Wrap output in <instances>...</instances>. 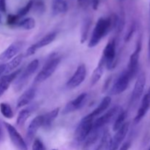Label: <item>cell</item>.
<instances>
[{"label":"cell","instance_id":"6da1fadb","mask_svg":"<svg viewBox=\"0 0 150 150\" xmlns=\"http://www.w3.org/2000/svg\"><path fill=\"white\" fill-rule=\"evenodd\" d=\"M111 31H112L111 22L110 18H100L97 21L92 32L89 42L88 43L89 48H94L101 41V40L106 36Z\"/></svg>","mask_w":150,"mask_h":150},{"label":"cell","instance_id":"7a4b0ae2","mask_svg":"<svg viewBox=\"0 0 150 150\" xmlns=\"http://www.w3.org/2000/svg\"><path fill=\"white\" fill-rule=\"evenodd\" d=\"M61 57H58L57 54H53L36 76L35 79V83H42L49 79L56 71L61 62Z\"/></svg>","mask_w":150,"mask_h":150},{"label":"cell","instance_id":"3957f363","mask_svg":"<svg viewBox=\"0 0 150 150\" xmlns=\"http://www.w3.org/2000/svg\"><path fill=\"white\" fill-rule=\"evenodd\" d=\"M38 67H39V60L34 59L29 63V64L23 69V70L21 71L18 76L15 79L16 81L14 83L15 91L19 92L26 86Z\"/></svg>","mask_w":150,"mask_h":150},{"label":"cell","instance_id":"277c9868","mask_svg":"<svg viewBox=\"0 0 150 150\" xmlns=\"http://www.w3.org/2000/svg\"><path fill=\"white\" fill-rule=\"evenodd\" d=\"M93 123L94 118L90 117L89 114L81 120L75 132V140L78 143H81L84 142L92 130Z\"/></svg>","mask_w":150,"mask_h":150},{"label":"cell","instance_id":"5b68a950","mask_svg":"<svg viewBox=\"0 0 150 150\" xmlns=\"http://www.w3.org/2000/svg\"><path fill=\"white\" fill-rule=\"evenodd\" d=\"M102 57L105 62L108 70H113L117 65V51L116 42L114 39L110 40L103 51Z\"/></svg>","mask_w":150,"mask_h":150},{"label":"cell","instance_id":"8992f818","mask_svg":"<svg viewBox=\"0 0 150 150\" xmlns=\"http://www.w3.org/2000/svg\"><path fill=\"white\" fill-rule=\"evenodd\" d=\"M122 110V108L118 105L111 108L105 114H103L101 117H98L95 121H94L93 127L98 129H105L107 125L115 120L117 116Z\"/></svg>","mask_w":150,"mask_h":150},{"label":"cell","instance_id":"52a82bcc","mask_svg":"<svg viewBox=\"0 0 150 150\" xmlns=\"http://www.w3.org/2000/svg\"><path fill=\"white\" fill-rule=\"evenodd\" d=\"M132 79H133L130 76L128 71L127 70H124L115 80L110 90V94L112 95H118L123 93L127 89Z\"/></svg>","mask_w":150,"mask_h":150},{"label":"cell","instance_id":"ba28073f","mask_svg":"<svg viewBox=\"0 0 150 150\" xmlns=\"http://www.w3.org/2000/svg\"><path fill=\"white\" fill-rule=\"evenodd\" d=\"M4 125L13 144L18 150H28L27 144L16 127L6 122H4Z\"/></svg>","mask_w":150,"mask_h":150},{"label":"cell","instance_id":"9c48e42d","mask_svg":"<svg viewBox=\"0 0 150 150\" xmlns=\"http://www.w3.org/2000/svg\"><path fill=\"white\" fill-rule=\"evenodd\" d=\"M142 40L139 39L138 40L137 43H136V48H135L133 54L130 55V59H129L128 65H127V68L126 70L128 71L129 74L131 76L132 79L135 77L138 72V69H139V58H140V54L142 51Z\"/></svg>","mask_w":150,"mask_h":150},{"label":"cell","instance_id":"30bf717a","mask_svg":"<svg viewBox=\"0 0 150 150\" xmlns=\"http://www.w3.org/2000/svg\"><path fill=\"white\" fill-rule=\"evenodd\" d=\"M145 85H146V74L144 72H142L138 76L134 88L132 92L131 98H130V104L132 105L137 103L140 98H142L144 90Z\"/></svg>","mask_w":150,"mask_h":150},{"label":"cell","instance_id":"8fae6325","mask_svg":"<svg viewBox=\"0 0 150 150\" xmlns=\"http://www.w3.org/2000/svg\"><path fill=\"white\" fill-rule=\"evenodd\" d=\"M57 35V32H50V33L45 35L41 39H40L38 42H35V44H33V45H32L27 48V50L26 51V54H25V57H30V56H32L33 54H35V52L38 49L43 48L45 46H47L48 45L51 44L56 39Z\"/></svg>","mask_w":150,"mask_h":150},{"label":"cell","instance_id":"7c38bea8","mask_svg":"<svg viewBox=\"0 0 150 150\" xmlns=\"http://www.w3.org/2000/svg\"><path fill=\"white\" fill-rule=\"evenodd\" d=\"M24 45V42L21 40H17L12 42L1 54H0V62H5L10 61L12 59L19 54L21 50Z\"/></svg>","mask_w":150,"mask_h":150},{"label":"cell","instance_id":"4fadbf2b","mask_svg":"<svg viewBox=\"0 0 150 150\" xmlns=\"http://www.w3.org/2000/svg\"><path fill=\"white\" fill-rule=\"evenodd\" d=\"M86 76V67L84 64H81L78 66L76 72L67 82V87L70 89H73L80 86Z\"/></svg>","mask_w":150,"mask_h":150},{"label":"cell","instance_id":"5bb4252c","mask_svg":"<svg viewBox=\"0 0 150 150\" xmlns=\"http://www.w3.org/2000/svg\"><path fill=\"white\" fill-rule=\"evenodd\" d=\"M87 93H86V92L81 93L77 98H76L73 100L70 101V102L66 104L64 108H63L62 114L63 115H67V114H71V113L74 112V111L79 110L86 103V100H87Z\"/></svg>","mask_w":150,"mask_h":150},{"label":"cell","instance_id":"9a60e30c","mask_svg":"<svg viewBox=\"0 0 150 150\" xmlns=\"http://www.w3.org/2000/svg\"><path fill=\"white\" fill-rule=\"evenodd\" d=\"M129 127H130V123L127 122H125V124L117 131H116L115 135L111 137L109 150L118 149L128 133Z\"/></svg>","mask_w":150,"mask_h":150},{"label":"cell","instance_id":"2e32d148","mask_svg":"<svg viewBox=\"0 0 150 150\" xmlns=\"http://www.w3.org/2000/svg\"><path fill=\"white\" fill-rule=\"evenodd\" d=\"M42 116L39 115L35 117L33 120L31 121L26 134V140L28 144L32 143L35 139L37 133L39 129L42 127Z\"/></svg>","mask_w":150,"mask_h":150},{"label":"cell","instance_id":"e0dca14e","mask_svg":"<svg viewBox=\"0 0 150 150\" xmlns=\"http://www.w3.org/2000/svg\"><path fill=\"white\" fill-rule=\"evenodd\" d=\"M150 108V86L149 89L147 90L146 93L145 94L144 96L142 98L141 105L139 107V110L137 111L136 117L134 118V122L138 124L140 122L141 120L145 117L147 112L149 111Z\"/></svg>","mask_w":150,"mask_h":150},{"label":"cell","instance_id":"ac0fdd59","mask_svg":"<svg viewBox=\"0 0 150 150\" xmlns=\"http://www.w3.org/2000/svg\"><path fill=\"white\" fill-rule=\"evenodd\" d=\"M21 70L18 69V70H16L15 71H13V73L4 75V76H3L1 78V79H0V98L9 89L10 84L14 81L16 77L21 73Z\"/></svg>","mask_w":150,"mask_h":150},{"label":"cell","instance_id":"d6986e66","mask_svg":"<svg viewBox=\"0 0 150 150\" xmlns=\"http://www.w3.org/2000/svg\"><path fill=\"white\" fill-rule=\"evenodd\" d=\"M37 93V89L35 87H31L25 91L18 98L17 102V108H20L29 105L32 100L35 98Z\"/></svg>","mask_w":150,"mask_h":150},{"label":"cell","instance_id":"ffe728a7","mask_svg":"<svg viewBox=\"0 0 150 150\" xmlns=\"http://www.w3.org/2000/svg\"><path fill=\"white\" fill-rule=\"evenodd\" d=\"M106 68L105 66V62L104 61L103 59L101 57L100 59L99 62H98V65L95 67L93 73H92V76H91V86H95L98 81L101 79L103 75L104 72H105V69Z\"/></svg>","mask_w":150,"mask_h":150},{"label":"cell","instance_id":"44dd1931","mask_svg":"<svg viewBox=\"0 0 150 150\" xmlns=\"http://www.w3.org/2000/svg\"><path fill=\"white\" fill-rule=\"evenodd\" d=\"M60 108H56L53 109L52 111H49V112L46 113L45 114L42 116V127H44V129L48 130L50 129L52 126L53 123L55 121L56 119L57 118L59 113Z\"/></svg>","mask_w":150,"mask_h":150},{"label":"cell","instance_id":"7402d4cb","mask_svg":"<svg viewBox=\"0 0 150 150\" xmlns=\"http://www.w3.org/2000/svg\"><path fill=\"white\" fill-rule=\"evenodd\" d=\"M111 98L110 96H105V98H103V100H101V102L100 103L99 105H98L95 109H94L90 114H89V115L90 117H92V118H95V117H98V116L102 114L104 111H106L108 108L109 105H111Z\"/></svg>","mask_w":150,"mask_h":150},{"label":"cell","instance_id":"603a6c76","mask_svg":"<svg viewBox=\"0 0 150 150\" xmlns=\"http://www.w3.org/2000/svg\"><path fill=\"white\" fill-rule=\"evenodd\" d=\"M68 10V5L66 0H54L52 2L53 16L64 14Z\"/></svg>","mask_w":150,"mask_h":150},{"label":"cell","instance_id":"cb8c5ba5","mask_svg":"<svg viewBox=\"0 0 150 150\" xmlns=\"http://www.w3.org/2000/svg\"><path fill=\"white\" fill-rule=\"evenodd\" d=\"M23 57H24V55L23 54H19L16 57H15L14 58L12 59L11 60H10L9 62H7L6 64L4 74H9L10 73H13L20 65L21 63L22 62V61L23 59Z\"/></svg>","mask_w":150,"mask_h":150},{"label":"cell","instance_id":"d4e9b609","mask_svg":"<svg viewBox=\"0 0 150 150\" xmlns=\"http://www.w3.org/2000/svg\"><path fill=\"white\" fill-rule=\"evenodd\" d=\"M35 109V107L33 108L32 106L24 108V109H22L21 111L19 112L18 115L17 120H16L17 126H18V127H22V126L24 125L26 120L29 119V117H30L31 114H32V112H33Z\"/></svg>","mask_w":150,"mask_h":150},{"label":"cell","instance_id":"484cf974","mask_svg":"<svg viewBox=\"0 0 150 150\" xmlns=\"http://www.w3.org/2000/svg\"><path fill=\"white\" fill-rule=\"evenodd\" d=\"M111 136L108 130L105 129L100 138V142L95 150H109Z\"/></svg>","mask_w":150,"mask_h":150},{"label":"cell","instance_id":"4316f807","mask_svg":"<svg viewBox=\"0 0 150 150\" xmlns=\"http://www.w3.org/2000/svg\"><path fill=\"white\" fill-rule=\"evenodd\" d=\"M91 25H92V20L90 18H86L84 19L82 23L81 29V43H84L86 41L89 35V29H90Z\"/></svg>","mask_w":150,"mask_h":150},{"label":"cell","instance_id":"83f0119b","mask_svg":"<svg viewBox=\"0 0 150 150\" xmlns=\"http://www.w3.org/2000/svg\"><path fill=\"white\" fill-rule=\"evenodd\" d=\"M126 117H127V112L122 109L114 120V123H113V130L114 131H117L125 124Z\"/></svg>","mask_w":150,"mask_h":150},{"label":"cell","instance_id":"f1b7e54d","mask_svg":"<svg viewBox=\"0 0 150 150\" xmlns=\"http://www.w3.org/2000/svg\"><path fill=\"white\" fill-rule=\"evenodd\" d=\"M35 20L33 18H26L21 20L17 24V27L23 29L24 30H32L35 27Z\"/></svg>","mask_w":150,"mask_h":150},{"label":"cell","instance_id":"f546056e","mask_svg":"<svg viewBox=\"0 0 150 150\" xmlns=\"http://www.w3.org/2000/svg\"><path fill=\"white\" fill-rule=\"evenodd\" d=\"M0 112L3 117L7 119H12L14 117V113L10 104L7 103H0Z\"/></svg>","mask_w":150,"mask_h":150},{"label":"cell","instance_id":"4dcf8cb0","mask_svg":"<svg viewBox=\"0 0 150 150\" xmlns=\"http://www.w3.org/2000/svg\"><path fill=\"white\" fill-rule=\"evenodd\" d=\"M33 2H34V0H29L28 2L26 4V5L23 6V7H21V8L18 10V12L17 13L18 16L20 18L23 17V16H26V15L30 11L31 9L32 8Z\"/></svg>","mask_w":150,"mask_h":150},{"label":"cell","instance_id":"1f68e13d","mask_svg":"<svg viewBox=\"0 0 150 150\" xmlns=\"http://www.w3.org/2000/svg\"><path fill=\"white\" fill-rule=\"evenodd\" d=\"M21 18L17 14H10L7 18V24L10 26H16Z\"/></svg>","mask_w":150,"mask_h":150},{"label":"cell","instance_id":"d6a6232c","mask_svg":"<svg viewBox=\"0 0 150 150\" xmlns=\"http://www.w3.org/2000/svg\"><path fill=\"white\" fill-rule=\"evenodd\" d=\"M33 7L38 13H42L45 10V4L42 0H34Z\"/></svg>","mask_w":150,"mask_h":150},{"label":"cell","instance_id":"836d02e7","mask_svg":"<svg viewBox=\"0 0 150 150\" xmlns=\"http://www.w3.org/2000/svg\"><path fill=\"white\" fill-rule=\"evenodd\" d=\"M32 150H45L43 142L40 139H35L32 144Z\"/></svg>","mask_w":150,"mask_h":150},{"label":"cell","instance_id":"e575fe53","mask_svg":"<svg viewBox=\"0 0 150 150\" xmlns=\"http://www.w3.org/2000/svg\"><path fill=\"white\" fill-rule=\"evenodd\" d=\"M136 23H133L131 24V26H130V28H129V30L128 32H127V34H126L125 37V42H128V41L131 39L132 36H133L135 31H136Z\"/></svg>","mask_w":150,"mask_h":150},{"label":"cell","instance_id":"d590c367","mask_svg":"<svg viewBox=\"0 0 150 150\" xmlns=\"http://www.w3.org/2000/svg\"><path fill=\"white\" fill-rule=\"evenodd\" d=\"M103 0H91V4H92V7L93 10H97L99 7L100 4Z\"/></svg>","mask_w":150,"mask_h":150},{"label":"cell","instance_id":"8d00e7d4","mask_svg":"<svg viewBox=\"0 0 150 150\" xmlns=\"http://www.w3.org/2000/svg\"><path fill=\"white\" fill-rule=\"evenodd\" d=\"M7 11V4L6 0H0V12L6 13Z\"/></svg>","mask_w":150,"mask_h":150},{"label":"cell","instance_id":"74e56055","mask_svg":"<svg viewBox=\"0 0 150 150\" xmlns=\"http://www.w3.org/2000/svg\"><path fill=\"white\" fill-rule=\"evenodd\" d=\"M130 146H131V143H130V142H126L122 145L121 147L120 148V150H128L130 149Z\"/></svg>","mask_w":150,"mask_h":150},{"label":"cell","instance_id":"f35d334b","mask_svg":"<svg viewBox=\"0 0 150 150\" xmlns=\"http://www.w3.org/2000/svg\"><path fill=\"white\" fill-rule=\"evenodd\" d=\"M6 68V64H0V77L4 74Z\"/></svg>","mask_w":150,"mask_h":150},{"label":"cell","instance_id":"ab89813d","mask_svg":"<svg viewBox=\"0 0 150 150\" xmlns=\"http://www.w3.org/2000/svg\"><path fill=\"white\" fill-rule=\"evenodd\" d=\"M148 58L150 62V35H149V45H148Z\"/></svg>","mask_w":150,"mask_h":150},{"label":"cell","instance_id":"60d3db41","mask_svg":"<svg viewBox=\"0 0 150 150\" xmlns=\"http://www.w3.org/2000/svg\"><path fill=\"white\" fill-rule=\"evenodd\" d=\"M2 136H3V134H2V129H1V126H0V142H1V139H2Z\"/></svg>","mask_w":150,"mask_h":150},{"label":"cell","instance_id":"b9f144b4","mask_svg":"<svg viewBox=\"0 0 150 150\" xmlns=\"http://www.w3.org/2000/svg\"><path fill=\"white\" fill-rule=\"evenodd\" d=\"M78 1H79V3H83L86 0H78Z\"/></svg>","mask_w":150,"mask_h":150},{"label":"cell","instance_id":"7bdbcfd3","mask_svg":"<svg viewBox=\"0 0 150 150\" xmlns=\"http://www.w3.org/2000/svg\"><path fill=\"white\" fill-rule=\"evenodd\" d=\"M1 21H2V17H1V15L0 14V24H1Z\"/></svg>","mask_w":150,"mask_h":150},{"label":"cell","instance_id":"ee69618b","mask_svg":"<svg viewBox=\"0 0 150 150\" xmlns=\"http://www.w3.org/2000/svg\"><path fill=\"white\" fill-rule=\"evenodd\" d=\"M120 1H124L125 0H120Z\"/></svg>","mask_w":150,"mask_h":150},{"label":"cell","instance_id":"f6af8a7d","mask_svg":"<svg viewBox=\"0 0 150 150\" xmlns=\"http://www.w3.org/2000/svg\"><path fill=\"white\" fill-rule=\"evenodd\" d=\"M149 12H150V3H149Z\"/></svg>","mask_w":150,"mask_h":150},{"label":"cell","instance_id":"bcb514c9","mask_svg":"<svg viewBox=\"0 0 150 150\" xmlns=\"http://www.w3.org/2000/svg\"><path fill=\"white\" fill-rule=\"evenodd\" d=\"M53 150H57V149H53Z\"/></svg>","mask_w":150,"mask_h":150},{"label":"cell","instance_id":"7dc6e473","mask_svg":"<svg viewBox=\"0 0 150 150\" xmlns=\"http://www.w3.org/2000/svg\"><path fill=\"white\" fill-rule=\"evenodd\" d=\"M149 150H150V147H149Z\"/></svg>","mask_w":150,"mask_h":150}]
</instances>
